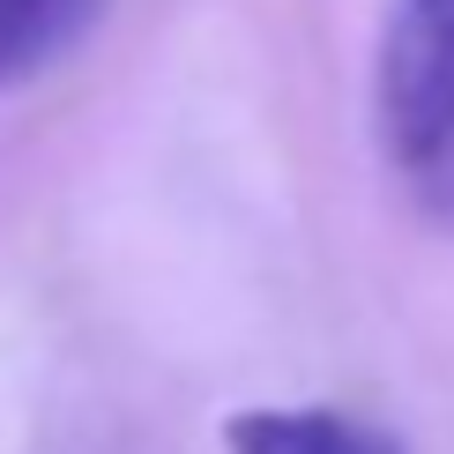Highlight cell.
I'll return each mask as SVG.
<instances>
[{
    "instance_id": "cell-1",
    "label": "cell",
    "mask_w": 454,
    "mask_h": 454,
    "mask_svg": "<svg viewBox=\"0 0 454 454\" xmlns=\"http://www.w3.org/2000/svg\"><path fill=\"white\" fill-rule=\"evenodd\" d=\"M231 454H403V440L350 410H239L223 418Z\"/></svg>"
},
{
    "instance_id": "cell-2",
    "label": "cell",
    "mask_w": 454,
    "mask_h": 454,
    "mask_svg": "<svg viewBox=\"0 0 454 454\" xmlns=\"http://www.w3.org/2000/svg\"><path fill=\"white\" fill-rule=\"evenodd\" d=\"M90 8L98 0H0V90L23 82L37 60H52L90 23Z\"/></svg>"
},
{
    "instance_id": "cell-3",
    "label": "cell",
    "mask_w": 454,
    "mask_h": 454,
    "mask_svg": "<svg viewBox=\"0 0 454 454\" xmlns=\"http://www.w3.org/2000/svg\"><path fill=\"white\" fill-rule=\"evenodd\" d=\"M403 172H410V194H418L425 223L454 239V112H447V120L403 157Z\"/></svg>"
}]
</instances>
